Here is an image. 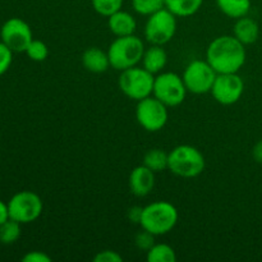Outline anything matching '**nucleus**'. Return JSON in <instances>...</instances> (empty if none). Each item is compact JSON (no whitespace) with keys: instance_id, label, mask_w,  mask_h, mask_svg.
Returning <instances> with one entry per match:
<instances>
[{"instance_id":"1","label":"nucleus","mask_w":262,"mask_h":262,"mask_svg":"<svg viewBox=\"0 0 262 262\" xmlns=\"http://www.w3.org/2000/svg\"><path fill=\"white\" fill-rule=\"evenodd\" d=\"M246 48L234 36H219L207 46L206 60L217 74L238 73L246 63Z\"/></svg>"},{"instance_id":"2","label":"nucleus","mask_w":262,"mask_h":262,"mask_svg":"<svg viewBox=\"0 0 262 262\" xmlns=\"http://www.w3.org/2000/svg\"><path fill=\"white\" fill-rule=\"evenodd\" d=\"M178 210L168 201H156L142 207L140 225L154 235L171 232L178 223Z\"/></svg>"},{"instance_id":"3","label":"nucleus","mask_w":262,"mask_h":262,"mask_svg":"<svg viewBox=\"0 0 262 262\" xmlns=\"http://www.w3.org/2000/svg\"><path fill=\"white\" fill-rule=\"evenodd\" d=\"M146 48L143 41L136 35L117 37L107 49L110 66L117 71H125L142 61Z\"/></svg>"},{"instance_id":"4","label":"nucleus","mask_w":262,"mask_h":262,"mask_svg":"<svg viewBox=\"0 0 262 262\" xmlns=\"http://www.w3.org/2000/svg\"><path fill=\"white\" fill-rule=\"evenodd\" d=\"M205 166V156L194 146H177L169 152L168 169L182 178H196L204 173Z\"/></svg>"},{"instance_id":"5","label":"nucleus","mask_w":262,"mask_h":262,"mask_svg":"<svg viewBox=\"0 0 262 262\" xmlns=\"http://www.w3.org/2000/svg\"><path fill=\"white\" fill-rule=\"evenodd\" d=\"M155 77L143 67H132L122 71L118 84L123 94L129 99L140 101L151 96L154 91Z\"/></svg>"},{"instance_id":"6","label":"nucleus","mask_w":262,"mask_h":262,"mask_svg":"<svg viewBox=\"0 0 262 262\" xmlns=\"http://www.w3.org/2000/svg\"><path fill=\"white\" fill-rule=\"evenodd\" d=\"M8 210L10 219L20 224H30L41 216L43 204L41 197L35 192L20 191L8 201Z\"/></svg>"},{"instance_id":"7","label":"nucleus","mask_w":262,"mask_h":262,"mask_svg":"<svg viewBox=\"0 0 262 262\" xmlns=\"http://www.w3.org/2000/svg\"><path fill=\"white\" fill-rule=\"evenodd\" d=\"M187 87L183 77L173 72H164L155 77L152 96L160 100L168 107H174L184 101L187 95Z\"/></svg>"},{"instance_id":"8","label":"nucleus","mask_w":262,"mask_h":262,"mask_svg":"<svg viewBox=\"0 0 262 262\" xmlns=\"http://www.w3.org/2000/svg\"><path fill=\"white\" fill-rule=\"evenodd\" d=\"M177 32V17L166 8L154 13L145 25V37L151 45H165Z\"/></svg>"},{"instance_id":"9","label":"nucleus","mask_w":262,"mask_h":262,"mask_svg":"<svg viewBox=\"0 0 262 262\" xmlns=\"http://www.w3.org/2000/svg\"><path fill=\"white\" fill-rule=\"evenodd\" d=\"M136 118L143 129L147 132H159L168 123V106L156 99L155 96H148L137 101Z\"/></svg>"},{"instance_id":"10","label":"nucleus","mask_w":262,"mask_h":262,"mask_svg":"<svg viewBox=\"0 0 262 262\" xmlns=\"http://www.w3.org/2000/svg\"><path fill=\"white\" fill-rule=\"evenodd\" d=\"M217 73L207 60H193L186 67L183 81L187 91L196 95L211 92Z\"/></svg>"},{"instance_id":"11","label":"nucleus","mask_w":262,"mask_h":262,"mask_svg":"<svg viewBox=\"0 0 262 262\" xmlns=\"http://www.w3.org/2000/svg\"><path fill=\"white\" fill-rule=\"evenodd\" d=\"M0 37L13 53H25L27 46L33 40L30 25L18 17L5 20L0 30Z\"/></svg>"},{"instance_id":"12","label":"nucleus","mask_w":262,"mask_h":262,"mask_svg":"<svg viewBox=\"0 0 262 262\" xmlns=\"http://www.w3.org/2000/svg\"><path fill=\"white\" fill-rule=\"evenodd\" d=\"M245 92V82L238 73H220L216 76L211 95L222 105H233L239 101Z\"/></svg>"},{"instance_id":"13","label":"nucleus","mask_w":262,"mask_h":262,"mask_svg":"<svg viewBox=\"0 0 262 262\" xmlns=\"http://www.w3.org/2000/svg\"><path fill=\"white\" fill-rule=\"evenodd\" d=\"M128 183H129L130 192L135 196L146 197L155 187V173L143 164L138 165L130 171Z\"/></svg>"},{"instance_id":"14","label":"nucleus","mask_w":262,"mask_h":262,"mask_svg":"<svg viewBox=\"0 0 262 262\" xmlns=\"http://www.w3.org/2000/svg\"><path fill=\"white\" fill-rule=\"evenodd\" d=\"M107 27L117 37L135 35L137 30V20L130 13L120 9L107 17Z\"/></svg>"},{"instance_id":"15","label":"nucleus","mask_w":262,"mask_h":262,"mask_svg":"<svg viewBox=\"0 0 262 262\" xmlns=\"http://www.w3.org/2000/svg\"><path fill=\"white\" fill-rule=\"evenodd\" d=\"M233 33H234L233 36L245 46L252 45L257 41L258 36H260V27L255 19L246 15V17L238 18L234 28H233Z\"/></svg>"},{"instance_id":"16","label":"nucleus","mask_w":262,"mask_h":262,"mask_svg":"<svg viewBox=\"0 0 262 262\" xmlns=\"http://www.w3.org/2000/svg\"><path fill=\"white\" fill-rule=\"evenodd\" d=\"M82 64L84 69L91 73H104L109 69L110 60L107 51L99 48H89L82 55Z\"/></svg>"},{"instance_id":"17","label":"nucleus","mask_w":262,"mask_h":262,"mask_svg":"<svg viewBox=\"0 0 262 262\" xmlns=\"http://www.w3.org/2000/svg\"><path fill=\"white\" fill-rule=\"evenodd\" d=\"M168 63V54L161 45H151L142 56V67L150 73L159 74Z\"/></svg>"},{"instance_id":"18","label":"nucleus","mask_w":262,"mask_h":262,"mask_svg":"<svg viewBox=\"0 0 262 262\" xmlns=\"http://www.w3.org/2000/svg\"><path fill=\"white\" fill-rule=\"evenodd\" d=\"M216 5L223 14L233 19L246 17L251 10V0H216Z\"/></svg>"},{"instance_id":"19","label":"nucleus","mask_w":262,"mask_h":262,"mask_svg":"<svg viewBox=\"0 0 262 262\" xmlns=\"http://www.w3.org/2000/svg\"><path fill=\"white\" fill-rule=\"evenodd\" d=\"M165 8L176 17H191L196 14L204 4V0H164Z\"/></svg>"},{"instance_id":"20","label":"nucleus","mask_w":262,"mask_h":262,"mask_svg":"<svg viewBox=\"0 0 262 262\" xmlns=\"http://www.w3.org/2000/svg\"><path fill=\"white\" fill-rule=\"evenodd\" d=\"M168 161L169 154H166L161 148H152L146 152L145 158H143V165L147 166L154 173H159V171L168 169Z\"/></svg>"},{"instance_id":"21","label":"nucleus","mask_w":262,"mask_h":262,"mask_svg":"<svg viewBox=\"0 0 262 262\" xmlns=\"http://www.w3.org/2000/svg\"><path fill=\"white\" fill-rule=\"evenodd\" d=\"M148 262H176L177 253L173 247L165 243L154 245L146 255Z\"/></svg>"},{"instance_id":"22","label":"nucleus","mask_w":262,"mask_h":262,"mask_svg":"<svg viewBox=\"0 0 262 262\" xmlns=\"http://www.w3.org/2000/svg\"><path fill=\"white\" fill-rule=\"evenodd\" d=\"M20 223L13 219H8L7 222L0 225V243L3 245H13L20 237Z\"/></svg>"},{"instance_id":"23","label":"nucleus","mask_w":262,"mask_h":262,"mask_svg":"<svg viewBox=\"0 0 262 262\" xmlns=\"http://www.w3.org/2000/svg\"><path fill=\"white\" fill-rule=\"evenodd\" d=\"M132 7L136 13L150 17L154 13L165 8L164 0H132Z\"/></svg>"},{"instance_id":"24","label":"nucleus","mask_w":262,"mask_h":262,"mask_svg":"<svg viewBox=\"0 0 262 262\" xmlns=\"http://www.w3.org/2000/svg\"><path fill=\"white\" fill-rule=\"evenodd\" d=\"M95 12L104 17H110L113 13L122 9L123 0H91Z\"/></svg>"},{"instance_id":"25","label":"nucleus","mask_w":262,"mask_h":262,"mask_svg":"<svg viewBox=\"0 0 262 262\" xmlns=\"http://www.w3.org/2000/svg\"><path fill=\"white\" fill-rule=\"evenodd\" d=\"M25 53L27 54V56L31 60L43 61L46 60V58L49 56V48L43 41L35 40V38H33L30 42V45L27 46Z\"/></svg>"},{"instance_id":"26","label":"nucleus","mask_w":262,"mask_h":262,"mask_svg":"<svg viewBox=\"0 0 262 262\" xmlns=\"http://www.w3.org/2000/svg\"><path fill=\"white\" fill-rule=\"evenodd\" d=\"M13 63V51L0 41V76L7 73Z\"/></svg>"},{"instance_id":"27","label":"nucleus","mask_w":262,"mask_h":262,"mask_svg":"<svg viewBox=\"0 0 262 262\" xmlns=\"http://www.w3.org/2000/svg\"><path fill=\"white\" fill-rule=\"evenodd\" d=\"M154 237H155V235L151 234L150 232L143 229V232H140L137 235H136L135 238L136 246H137L140 250H143L147 252V251L155 245V243H154Z\"/></svg>"},{"instance_id":"28","label":"nucleus","mask_w":262,"mask_h":262,"mask_svg":"<svg viewBox=\"0 0 262 262\" xmlns=\"http://www.w3.org/2000/svg\"><path fill=\"white\" fill-rule=\"evenodd\" d=\"M95 262H122L123 257L118 252L113 250H104L100 251L95 255Z\"/></svg>"},{"instance_id":"29","label":"nucleus","mask_w":262,"mask_h":262,"mask_svg":"<svg viewBox=\"0 0 262 262\" xmlns=\"http://www.w3.org/2000/svg\"><path fill=\"white\" fill-rule=\"evenodd\" d=\"M23 262H51V257L42 251H31L22 257Z\"/></svg>"},{"instance_id":"30","label":"nucleus","mask_w":262,"mask_h":262,"mask_svg":"<svg viewBox=\"0 0 262 262\" xmlns=\"http://www.w3.org/2000/svg\"><path fill=\"white\" fill-rule=\"evenodd\" d=\"M141 215H142V207H130L128 210V217H129L130 222L133 223H140Z\"/></svg>"},{"instance_id":"31","label":"nucleus","mask_w":262,"mask_h":262,"mask_svg":"<svg viewBox=\"0 0 262 262\" xmlns=\"http://www.w3.org/2000/svg\"><path fill=\"white\" fill-rule=\"evenodd\" d=\"M252 156L256 163L262 164V140L258 141L252 148Z\"/></svg>"},{"instance_id":"32","label":"nucleus","mask_w":262,"mask_h":262,"mask_svg":"<svg viewBox=\"0 0 262 262\" xmlns=\"http://www.w3.org/2000/svg\"><path fill=\"white\" fill-rule=\"evenodd\" d=\"M9 219V210H8V204L0 200V225Z\"/></svg>"}]
</instances>
